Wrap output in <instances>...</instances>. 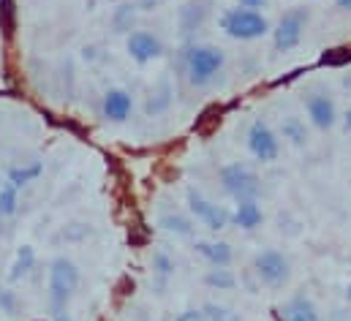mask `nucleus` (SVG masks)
<instances>
[{"label":"nucleus","instance_id":"412c9836","mask_svg":"<svg viewBox=\"0 0 351 321\" xmlns=\"http://www.w3.org/2000/svg\"><path fill=\"white\" fill-rule=\"evenodd\" d=\"M16 210H19V188H14L11 182L3 180V185H0V218H11V215H16Z\"/></svg>","mask_w":351,"mask_h":321},{"label":"nucleus","instance_id":"aec40b11","mask_svg":"<svg viewBox=\"0 0 351 321\" xmlns=\"http://www.w3.org/2000/svg\"><path fill=\"white\" fill-rule=\"evenodd\" d=\"M136 8H139L136 3H120V5L114 8V14H112V27H114V33H131Z\"/></svg>","mask_w":351,"mask_h":321},{"label":"nucleus","instance_id":"4468645a","mask_svg":"<svg viewBox=\"0 0 351 321\" xmlns=\"http://www.w3.org/2000/svg\"><path fill=\"white\" fill-rule=\"evenodd\" d=\"M193 250L210 264V267H229L232 259H234V250L229 242L221 240H196Z\"/></svg>","mask_w":351,"mask_h":321},{"label":"nucleus","instance_id":"f8f14e48","mask_svg":"<svg viewBox=\"0 0 351 321\" xmlns=\"http://www.w3.org/2000/svg\"><path fill=\"white\" fill-rule=\"evenodd\" d=\"M283 321H319V308L311 297L305 294H291L280 308H278Z\"/></svg>","mask_w":351,"mask_h":321},{"label":"nucleus","instance_id":"0eeeda50","mask_svg":"<svg viewBox=\"0 0 351 321\" xmlns=\"http://www.w3.org/2000/svg\"><path fill=\"white\" fill-rule=\"evenodd\" d=\"M245 145H248V153L259 163H272L280 156V139L278 134L272 131V126L256 117L251 126H248V134H245Z\"/></svg>","mask_w":351,"mask_h":321},{"label":"nucleus","instance_id":"a211bd4d","mask_svg":"<svg viewBox=\"0 0 351 321\" xmlns=\"http://www.w3.org/2000/svg\"><path fill=\"white\" fill-rule=\"evenodd\" d=\"M41 171H44V166H41L38 160L25 163V166H11V169H8V174H5V182H11L14 188H25V185H27V182H33Z\"/></svg>","mask_w":351,"mask_h":321},{"label":"nucleus","instance_id":"c756f323","mask_svg":"<svg viewBox=\"0 0 351 321\" xmlns=\"http://www.w3.org/2000/svg\"><path fill=\"white\" fill-rule=\"evenodd\" d=\"M346 302H351V283L346 286Z\"/></svg>","mask_w":351,"mask_h":321},{"label":"nucleus","instance_id":"ddd939ff","mask_svg":"<svg viewBox=\"0 0 351 321\" xmlns=\"http://www.w3.org/2000/svg\"><path fill=\"white\" fill-rule=\"evenodd\" d=\"M264 213L259 207V199H240L232 210V224L243 232H254L256 226H262Z\"/></svg>","mask_w":351,"mask_h":321},{"label":"nucleus","instance_id":"20e7f679","mask_svg":"<svg viewBox=\"0 0 351 321\" xmlns=\"http://www.w3.org/2000/svg\"><path fill=\"white\" fill-rule=\"evenodd\" d=\"M218 180H221L223 193L232 196L234 202H240V199H259V193H262V180H259V174H256L248 163H240V160L221 166Z\"/></svg>","mask_w":351,"mask_h":321},{"label":"nucleus","instance_id":"6e6552de","mask_svg":"<svg viewBox=\"0 0 351 321\" xmlns=\"http://www.w3.org/2000/svg\"><path fill=\"white\" fill-rule=\"evenodd\" d=\"M185 199H188V210H191V215H196V221H202L210 232H223V229L232 224V213H229L226 207H221V204L204 199L196 188H188Z\"/></svg>","mask_w":351,"mask_h":321},{"label":"nucleus","instance_id":"423d86ee","mask_svg":"<svg viewBox=\"0 0 351 321\" xmlns=\"http://www.w3.org/2000/svg\"><path fill=\"white\" fill-rule=\"evenodd\" d=\"M254 272L267 289H283L291 278L289 256L275 248H264L254 256Z\"/></svg>","mask_w":351,"mask_h":321},{"label":"nucleus","instance_id":"dca6fc26","mask_svg":"<svg viewBox=\"0 0 351 321\" xmlns=\"http://www.w3.org/2000/svg\"><path fill=\"white\" fill-rule=\"evenodd\" d=\"M36 267V250L33 245H22L11 261V272H8V281H22L25 275H30V270Z\"/></svg>","mask_w":351,"mask_h":321},{"label":"nucleus","instance_id":"a878e982","mask_svg":"<svg viewBox=\"0 0 351 321\" xmlns=\"http://www.w3.org/2000/svg\"><path fill=\"white\" fill-rule=\"evenodd\" d=\"M237 5L240 8H251V11H262L264 14V8L269 5V0H237Z\"/></svg>","mask_w":351,"mask_h":321},{"label":"nucleus","instance_id":"c85d7f7f","mask_svg":"<svg viewBox=\"0 0 351 321\" xmlns=\"http://www.w3.org/2000/svg\"><path fill=\"white\" fill-rule=\"evenodd\" d=\"M335 5H338L341 11H351V0H335Z\"/></svg>","mask_w":351,"mask_h":321},{"label":"nucleus","instance_id":"b1692460","mask_svg":"<svg viewBox=\"0 0 351 321\" xmlns=\"http://www.w3.org/2000/svg\"><path fill=\"white\" fill-rule=\"evenodd\" d=\"M0 311H3L5 316H16V313H19V297H16V292L0 289Z\"/></svg>","mask_w":351,"mask_h":321},{"label":"nucleus","instance_id":"4be33fe9","mask_svg":"<svg viewBox=\"0 0 351 321\" xmlns=\"http://www.w3.org/2000/svg\"><path fill=\"white\" fill-rule=\"evenodd\" d=\"M175 270H177L175 259H172L167 250H156V253H153V275H156V278L169 281V278L175 275Z\"/></svg>","mask_w":351,"mask_h":321},{"label":"nucleus","instance_id":"6ab92c4d","mask_svg":"<svg viewBox=\"0 0 351 321\" xmlns=\"http://www.w3.org/2000/svg\"><path fill=\"white\" fill-rule=\"evenodd\" d=\"M204 286H210L215 292H232L237 286V275L229 267H213L204 275Z\"/></svg>","mask_w":351,"mask_h":321},{"label":"nucleus","instance_id":"9d476101","mask_svg":"<svg viewBox=\"0 0 351 321\" xmlns=\"http://www.w3.org/2000/svg\"><path fill=\"white\" fill-rule=\"evenodd\" d=\"M125 52L136 66H147L164 55V41L153 30H134L125 38Z\"/></svg>","mask_w":351,"mask_h":321},{"label":"nucleus","instance_id":"cd10ccee","mask_svg":"<svg viewBox=\"0 0 351 321\" xmlns=\"http://www.w3.org/2000/svg\"><path fill=\"white\" fill-rule=\"evenodd\" d=\"M52 321H74V319L69 316V311H60V313H55V319Z\"/></svg>","mask_w":351,"mask_h":321},{"label":"nucleus","instance_id":"9b49d317","mask_svg":"<svg viewBox=\"0 0 351 321\" xmlns=\"http://www.w3.org/2000/svg\"><path fill=\"white\" fill-rule=\"evenodd\" d=\"M134 112V98L128 90L123 87H109L101 98V115L109 120V123H125Z\"/></svg>","mask_w":351,"mask_h":321},{"label":"nucleus","instance_id":"39448f33","mask_svg":"<svg viewBox=\"0 0 351 321\" xmlns=\"http://www.w3.org/2000/svg\"><path fill=\"white\" fill-rule=\"evenodd\" d=\"M308 19H311V14H308L305 5H294V8H289V11L278 19V25H275V30H272V47H275V52L283 55V52L297 49V47L302 44Z\"/></svg>","mask_w":351,"mask_h":321},{"label":"nucleus","instance_id":"2f4dec72","mask_svg":"<svg viewBox=\"0 0 351 321\" xmlns=\"http://www.w3.org/2000/svg\"><path fill=\"white\" fill-rule=\"evenodd\" d=\"M0 185H3V177H0Z\"/></svg>","mask_w":351,"mask_h":321},{"label":"nucleus","instance_id":"5701e85b","mask_svg":"<svg viewBox=\"0 0 351 321\" xmlns=\"http://www.w3.org/2000/svg\"><path fill=\"white\" fill-rule=\"evenodd\" d=\"M202 311H204L207 321H240V316H237V313H232L229 308H223V305H215V302H207Z\"/></svg>","mask_w":351,"mask_h":321},{"label":"nucleus","instance_id":"f257e3e1","mask_svg":"<svg viewBox=\"0 0 351 321\" xmlns=\"http://www.w3.org/2000/svg\"><path fill=\"white\" fill-rule=\"evenodd\" d=\"M223 66H226V55L213 44H196L185 55V74H188V82L196 87L210 84L223 71Z\"/></svg>","mask_w":351,"mask_h":321},{"label":"nucleus","instance_id":"393cba45","mask_svg":"<svg viewBox=\"0 0 351 321\" xmlns=\"http://www.w3.org/2000/svg\"><path fill=\"white\" fill-rule=\"evenodd\" d=\"M175 321H207L204 316V311H196V308H188V311H182Z\"/></svg>","mask_w":351,"mask_h":321},{"label":"nucleus","instance_id":"bb28decb","mask_svg":"<svg viewBox=\"0 0 351 321\" xmlns=\"http://www.w3.org/2000/svg\"><path fill=\"white\" fill-rule=\"evenodd\" d=\"M343 128H346V134H351V104L346 106V115H343Z\"/></svg>","mask_w":351,"mask_h":321},{"label":"nucleus","instance_id":"7c9ffc66","mask_svg":"<svg viewBox=\"0 0 351 321\" xmlns=\"http://www.w3.org/2000/svg\"><path fill=\"white\" fill-rule=\"evenodd\" d=\"M109 3H117V0H109Z\"/></svg>","mask_w":351,"mask_h":321},{"label":"nucleus","instance_id":"1a4fd4ad","mask_svg":"<svg viewBox=\"0 0 351 321\" xmlns=\"http://www.w3.org/2000/svg\"><path fill=\"white\" fill-rule=\"evenodd\" d=\"M305 112H308V123L316 131H330L338 123V106L330 90H311L305 95Z\"/></svg>","mask_w":351,"mask_h":321},{"label":"nucleus","instance_id":"7ed1b4c3","mask_svg":"<svg viewBox=\"0 0 351 321\" xmlns=\"http://www.w3.org/2000/svg\"><path fill=\"white\" fill-rule=\"evenodd\" d=\"M221 30L234 41H256L269 33V19L262 11L251 8H226L221 14Z\"/></svg>","mask_w":351,"mask_h":321},{"label":"nucleus","instance_id":"2eb2a0df","mask_svg":"<svg viewBox=\"0 0 351 321\" xmlns=\"http://www.w3.org/2000/svg\"><path fill=\"white\" fill-rule=\"evenodd\" d=\"M280 134H283V139L291 142L294 147H305V145H308V126H305V120H300V117H294V115H289V117L280 120Z\"/></svg>","mask_w":351,"mask_h":321},{"label":"nucleus","instance_id":"f03ea898","mask_svg":"<svg viewBox=\"0 0 351 321\" xmlns=\"http://www.w3.org/2000/svg\"><path fill=\"white\" fill-rule=\"evenodd\" d=\"M77 289H80V267L71 259L58 256L49 264V305H52V311L55 313L66 311V305L71 302Z\"/></svg>","mask_w":351,"mask_h":321},{"label":"nucleus","instance_id":"f3484780","mask_svg":"<svg viewBox=\"0 0 351 321\" xmlns=\"http://www.w3.org/2000/svg\"><path fill=\"white\" fill-rule=\"evenodd\" d=\"M158 226H161L164 232H169V235H177V237H191V235H193V224H191V218L182 215V213H164V215L158 218Z\"/></svg>","mask_w":351,"mask_h":321}]
</instances>
